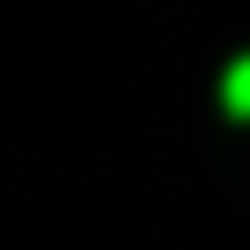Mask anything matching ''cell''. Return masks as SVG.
<instances>
[{
    "label": "cell",
    "mask_w": 250,
    "mask_h": 250,
    "mask_svg": "<svg viewBox=\"0 0 250 250\" xmlns=\"http://www.w3.org/2000/svg\"><path fill=\"white\" fill-rule=\"evenodd\" d=\"M219 102H227L234 117H250V55H242V62L227 70V86H219Z\"/></svg>",
    "instance_id": "1"
}]
</instances>
